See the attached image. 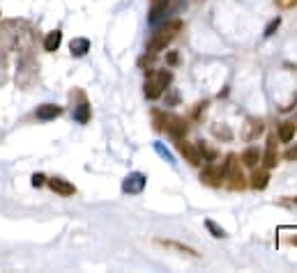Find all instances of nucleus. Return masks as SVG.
<instances>
[{"label":"nucleus","mask_w":297,"mask_h":273,"mask_svg":"<svg viewBox=\"0 0 297 273\" xmlns=\"http://www.w3.org/2000/svg\"><path fill=\"white\" fill-rule=\"evenodd\" d=\"M145 184H147V177L143 172H129L125 179H122V193L138 195V193H143Z\"/></svg>","instance_id":"1"},{"label":"nucleus","mask_w":297,"mask_h":273,"mask_svg":"<svg viewBox=\"0 0 297 273\" xmlns=\"http://www.w3.org/2000/svg\"><path fill=\"white\" fill-rule=\"evenodd\" d=\"M224 179H226V172L224 168H217L214 163H207L201 172V184L205 186H212V189H219L224 184Z\"/></svg>","instance_id":"2"},{"label":"nucleus","mask_w":297,"mask_h":273,"mask_svg":"<svg viewBox=\"0 0 297 273\" xmlns=\"http://www.w3.org/2000/svg\"><path fill=\"white\" fill-rule=\"evenodd\" d=\"M187 122L182 117H177V115H166V126H164V131L166 133H171L175 140H180V138H184L187 135Z\"/></svg>","instance_id":"3"},{"label":"nucleus","mask_w":297,"mask_h":273,"mask_svg":"<svg viewBox=\"0 0 297 273\" xmlns=\"http://www.w3.org/2000/svg\"><path fill=\"white\" fill-rule=\"evenodd\" d=\"M173 37H175L173 32H164V30L155 32V37L147 41V53H150V55H157V53H161V51H166V46L171 44Z\"/></svg>","instance_id":"4"},{"label":"nucleus","mask_w":297,"mask_h":273,"mask_svg":"<svg viewBox=\"0 0 297 273\" xmlns=\"http://www.w3.org/2000/svg\"><path fill=\"white\" fill-rule=\"evenodd\" d=\"M46 184H49V189L53 191V193L62 195V198H69V195L76 193V186L69 184V181L62 177H51V179H46Z\"/></svg>","instance_id":"5"},{"label":"nucleus","mask_w":297,"mask_h":273,"mask_svg":"<svg viewBox=\"0 0 297 273\" xmlns=\"http://www.w3.org/2000/svg\"><path fill=\"white\" fill-rule=\"evenodd\" d=\"M177 149H180V154L184 156V159L189 161L192 165H201V163H203V161H201V154H198V147H194L192 143H187L184 138L177 140Z\"/></svg>","instance_id":"6"},{"label":"nucleus","mask_w":297,"mask_h":273,"mask_svg":"<svg viewBox=\"0 0 297 273\" xmlns=\"http://www.w3.org/2000/svg\"><path fill=\"white\" fill-rule=\"evenodd\" d=\"M37 119H42V122H49V119H56L62 115V108L60 106H53V104H44L37 108Z\"/></svg>","instance_id":"7"},{"label":"nucleus","mask_w":297,"mask_h":273,"mask_svg":"<svg viewBox=\"0 0 297 273\" xmlns=\"http://www.w3.org/2000/svg\"><path fill=\"white\" fill-rule=\"evenodd\" d=\"M74 122H79V124L90 122V104L86 101V97H81V104L74 106Z\"/></svg>","instance_id":"8"},{"label":"nucleus","mask_w":297,"mask_h":273,"mask_svg":"<svg viewBox=\"0 0 297 273\" xmlns=\"http://www.w3.org/2000/svg\"><path fill=\"white\" fill-rule=\"evenodd\" d=\"M62 44V32L60 30H51L49 35L44 37V51H49V53H56L58 49H60Z\"/></svg>","instance_id":"9"},{"label":"nucleus","mask_w":297,"mask_h":273,"mask_svg":"<svg viewBox=\"0 0 297 273\" xmlns=\"http://www.w3.org/2000/svg\"><path fill=\"white\" fill-rule=\"evenodd\" d=\"M261 156H263V152L258 147H247L244 152H242V163L247 165V168H256L258 165V161H261Z\"/></svg>","instance_id":"10"},{"label":"nucleus","mask_w":297,"mask_h":273,"mask_svg":"<svg viewBox=\"0 0 297 273\" xmlns=\"http://www.w3.org/2000/svg\"><path fill=\"white\" fill-rule=\"evenodd\" d=\"M69 51H71L74 58H83V55L90 51V39H86V37H76V39H71Z\"/></svg>","instance_id":"11"},{"label":"nucleus","mask_w":297,"mask_h":273,"mask_svg":"<svg viewBox=\"0 0 297 273\" xmlns=\"http://www.w3.org/2000/svg\"><path fill=\"white\" fill-rule=\"evenodd\" d=\"M251 189L253 191H263V189H267V184H270V174H267V168L265 170H253V174H251Z\"/></svg>","instance_id":"12"},{"label":"nucleus","mask_w":297,"mask_h":273,"mask_svg":"<svg viewBox=\"0 0 297 273\" xmlns=\"http://www.w3.org/2000/svg\"><path fill=\"white\" fill-rule=\"evenodd\" d=\"M157 244L164 246V248H173V250H177V253H182V255H189V257H198V253H196L194 248H189V246H184V244H177V241H166V239H157Z\"/></svg>","instance_id":"13"},{"label":"nucleus","mask_w":297,"mask_h":273,"mask_svg":"<svg viewBox=\"0 0 297 273\" xmlns=\"http://www.w3.org/2000/svg\"><path fill=\"white\" fill-rule=\"evenodd\" d=\"M168 3H171V0H155V5H152V10H150V19H147L152 25L164 16V12L168 10Z\"/></svg>","instance_id":"14"},{"label":"nucleus","mask_w":297,"mask_h":273,"mask_svg":"<svg viewBox=\"0 0 297 273\" xmlns=\"http://www.w3.org/2000/svg\"><path fill=\"white\" fill-rule=\"evenodd\" d=\"M228 179H231V181H228V186H231L233 191H242L244 186H247V181H244V174H242L240 170H235V168L228 172Z\"/></svg>","instance_id":"15"},{"label":"nucleus","mask_w":297,"mask_h":273,"mask_svg":"<svg viewBox=\"0 0 297 273\" xmlns=\"http://www.w3.org/2000/svg\"><path fill=\"white\" fill-rule=\"evenodd\" d=\"M292 138H295V124H292V122L279 124V140H281V143H290Z\"/></svg>","instance_id":"16"},{"label":"nucleus","mask_w":297,"mask_h":273,"mask_svg":"<svg viewBox=\"0 0 297 273\" xmlns=\"http://www.w3.org/2000/svg\"><path fill=\"white\" fill-rule=\"evenodd\" d=\"M247 126H249V131L244 133L247 140H253L263 133V119H247Z\"/></svg>","instance_id":"17"},{"label":"nucleus","mask_w":297,"mask_h":273,"mask_svg":"<svg viewBox=\"0 0 297 273\" xmlns=\"http://www.w3.org/2000/svg\"><path fill=\"white\" fill-rule=\"evenodd\" d=\"M261 161H263V165H265L267 170H270V168H277L279 156H277V152H274V147H267V149H265V154L261 156Z\"/></svg>","instance_id":"18"},{"label":"nucleus","mask_w":297,"mask_h":273,"mask_svg":"<svg viewBox=\"0 0 297 273\" xmlns=\"http://www.w3.org/2000/svg\"><path fill=\"white\" fill-rule=\"evenodd\" d=\"M161 92H164V89L159 87V83H157V80H145V97H147V99H159Z\"/></svg>","instance_id":"19"},{"label":"nucleus","mask_w":297,"mask_h":273,"mask_svg":"<svg viewBox=\"0 0 297 273\" xmlns=\"http://www.w3.org/2000/svg\"><path fill=\"white\" fill-rule=\"evenodd\" d=\"M155 80L159 83L161 89H168V85H171V80H173V74L171 71H166V69H159L157 71V76H155Z\"/></svg>","instance_id":"20"},{"label":"nucleus","mask_w":297,"mask_h":273,"mask_svg":"<svg viewBox=\"0 0 297 273\" xmlns=\"http://www.w3.org/2000/svg\"><path fill=\"white\" fill-rule=\"evenodd\" d=\"M212 133L217 135L219 140H226V143L233 140V131L228 129V126H212Z\"/></svg>","instance_id":"21"},{"label":"nucleus","mask_w":297,"mask_h":273,"mask_svg":"<svg viewBox=\"0 0 297 273\" xmlns=\"http://www.w3.org/2000/svg\"><path fill=\"white\" fill-rule=\"evenodd\" d=\"M198 154H201V156H203V159H205V161H207V163H212V161L217 159V154H214V152H212V149H210V147H207V145H205V143H203V140H198Z\"/></svg>","instance_id":"22"},{"label":"nucleus","mask_w":297,"mask_h":273,"mask_svg":"<svg viewBox=\"0 0 297 273\" xmlns=\"http://www.w3.org/2000/svg\"><path fill=\"white\" fill-rule=\"evenodd\" d=\"M205 225H207V230H210V234H212V237H217V239L228 237V234H226V230H224V228H219V225L214 223V220H205Z\"/></svg>","instance_id":"23"},{"label":"nucleus","mask_w":297,"mask_h":273,"mask_svg":"<svg viewBox=\"0 0 297 273\" xmlns=\"http://www.w3.org/2000/svg\"><path fill=\"white\" fill-rule=\"evenodd\" d=\"M155 149H157V154H159L161 159L166 161V163H171V165L175 163V159H173V154H171V152H168V149L164 147V145H161V143H155Z\"/></svg>","instance_id":"24"},{"label":"nucleus","mask_w":297,"mask_h":273,"mask_svg":"<svg viewBox=\"0 0 297 273\" xmlns=\"http://www.w3.org/2000/svg\"><path fill=\"white\" fill-rule=\"evenodd\" d=\"M279 25H281V19L277 16V19H272L270 23H267V28H265V32H263V35H265V37H272L274 32L279 30Z\"/></svg>","instance_id":"25"},{"label":"nucleus","mask_w":297,"mask_h":273,"mask_svg":"<svg viewBox=\"0 0 297 273\" xmlns=\"http://www.w3.org/2000/svg\"><path fill=\"white\" fill-rule=\"evenodd\" d=\"M180 28H182V21L180 19H173V21H168V23H164V28H161V30H164V32H173V35H175Z\"/></svg>","instance_id":"26"},{"label":"nucleus","mask_w":297,"mask_h":273,"mask_svg":"<svg viewBox=\"0 0 297 273\" xmlns=\"http://www.w3.org/2000/svg\"><path fill=\"white\" fill-rule=\"evenodd\" d=\"M46 184V177L42 172H37V174H32V186L35 189H40V186H44Z\"/></svg>","instance_id":"27"},{"label":"nucleus","mask_w":297,"mask_h":273,"mask_svg":"<svg viewBox=\"0 0 297 273\" xmlns=\"http://www.w3.org/2000/svg\"><path fill=\"white\" fill-rule=\"evenodd\" d=\"M277 3V7H281V10H290V7L297 5V0H274Z\"/></svg>","instance_id":"28"},{"label":"nucleus","mask_w":297,"mask_h":273,"mask_svg":"<svg viewBox=\"0 0 297 273\" xmlns=\"http://www.w3.org/2000/svg\"><path fill=\"white\" fill-rule=\"evenodd\" d=\"M283 159H286V161H297V145H295V147H288L286 149Z\"/></svg>","instance_id":"29"},{"label":"nucleus","mask_w":297,"mask_h":273,"mask_svg":"<svg viewBox=\"0 0 297 273\" xmlns=\"http://www.w3.org/2000/svg\"><path fill=\"white\" fill-rule=\"evenodd\" d=\"M205 108H207V101H203V104H198V106H196V110H194V117H198V115H201Z\"/></svg>","instance_id":"30"},{"label":"nucleus","mask_w":297,"mask_h":273,"mask_svg":"<svg viewBox=\"0 0 297 273\" xmlns=\"http://www.w3.org/2000/svg\"><path fill=\"white\" fill-rule=\"evenodd\" d=\"M168 62H171V65H175V62H177V53H175V51H173V53H168Z\"/></svg>","instance_id":"31"},{"label":"nucleus","mask_w":297,"mask_h":273,"mask_svg":"<svg viewBox=\"0 0 297 273\" xmlns=\"http://www.w3.org/2000/svg\"><path fill=\"white\" fill-rule=\"evenodd\" d=\"M292 244H295V246H297V237H295V239H292Z\"/></svg>","instance_id":"32"}]
</instances>
